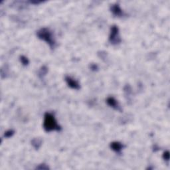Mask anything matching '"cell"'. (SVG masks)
Returning a JSON list of instances; mask_svg holds the SVG:
<instances>
[{
	"mask_svg": "<svg viewBox=\"0 0 170 170\" xmlns=\"http://www.w3.org/2000/svg\"><path fill=\"white\" fill-rule=\"evenodd\" d=\"M43 128L47 132L52 131H61V127L58 124L55 116L49 113L45 114Z\"/></svg>",
	"mask_w": 170,
	"mask_h": 170,
	"instance_id": "1",
	"label": "cell"
},
{
	"mask_svg": "<svg viewBox=\"0 0 170 170\" xmlns=\"http://www.w3.org/2000/svg\"><path fill=\"white\" fill-rule=\"evenodd\" d=\"M37 35L39 39L41 40L45 41L51 49L55 48L56 47V41L53 32L48 28H42L39 29L37 33Z\"/></svg>",
	"mask_w": 170,
	"mask_h": 170,
	"instance_id": "2",
	"label": "cell"
},
{
	"mask_svg": "<svg viewBox=\"0 0 170 170\" xmlns=\"http://www.w3.org/2000/svg\"><path fill=\"white\" fill-rule=\"evenodd\" d=\"M109 41L114 45H118L121 42V39L119 33V29L116 25H113L110 29Z\"/></svg>",
	"mask_w": 170,
	"mask_h": 170,
	"instance_id": "3",
	"label": "cell"
},
{
	"mask_svg": "<svg viewBox=\"0 0 170 170\" xmlns=\"http://www.w3.org/2000/svg\"><path fill=\"white\" fill-rule=\"evenodd\" d=\"M65 81H66L67 85L69 86L70 88L78 90L80 89V85L77 81H76L75 79L71 78V77H65Z\"/></svg>",
	"mask_w": 170,
	"mask_h": 170,
	"instance_id": "4",
	"label": "cell"
},
{
	"mask_svg": "<svg viewBox=\"0 0 170 170\" xmlns=\"http://www.w3.org/2000/svg\"><path fill=\"white\" fill-rule=\"evenodd\" d=\"M106 103L109 105L110 107L113 108L114 109L118 110V111H121V108L119 105L118 102H117V100H116L113 97H108L107 100H106Z\"/></svg>",
	"mask_w": 170,
	"mask_h": 170,
	"instance_id": "5",
	"label": "cell"
},
{
	"mask_svg": "<svg viewBox=\"0 0 170 170\" xmlns=\"http://www.w3.org/2000/svg\"><path fill=\"white\" fill-rule=\"evenodd\" d=\"M110 10L112 13H113V15L117 17H122L124 15V13H123L122 10L121 9L120 5L118 4H114L111 6Z\"/></svg>",
	"mask_w": 170,
	"mask_h": 170,
	"instance_id": "6",
	"label": "cell"
},
{
	"mask_svg": "<svg viewBox=\"0 0 170 170\" xmlns=\"http://www.w3.org/2000/svg\"><path fill=\"white\" fill-rule=\"evenodd\" d=\"M124 147V146L122 144H121L120 142H113L110 144L111 149L118 154L121 153V151L122 150L123 147Z\"/></svg>",
	"mask_w": 170,
	"mask_h": 170,
	"instance_id": "7",
	"label": "cell"
},
{
	"mask_svg": "<svg viewBox=\"0 0 170 170\" xmlns=\"http://www.w3.org/2000/svg\"><path fill=\"white\" fill-rule=\"evenodd\" d=\"M41 140L39 139H34L32 141V145L34 146L35 149H39L40 146H41Z\"/></svg>",
	"mask_w": 170,
	"mask_h": 170,
	"instance_id": "8",
	"label": "cell"
},
{
	"mask_svg": "<svg viewBox=\"0 0 170 170\" xmlns=\"http://www.w3.org/2000/svg\"><path fill=\"white\" fill-rule=\"evenodd\" d=\"M20 61L21 63H22L23 65H25V66H27V65H28L29 63V61L27 58L25 56H21Z\"/></svg>",
	"mask_w": 170,
	"mask_h": 170,
	"instance_id": "9",
	"label": "cell"
},
{
	"mask_svg": "<svg viewBox=\"0 0 170 170\" xmlns=\"http://www.w3.org/2000/svg\"><path fill=\"white\" fill-rule=\"evenodd\" d=\"M14 133H15V132L13 130H9L5 133V137H6V138H10V137H12L14 134Z\"/></svg>",
	"mask_w": 170,
	"mask_h": 170,
	"instance_id": "10",
	"label": "cell"
},
{
	"mask_svg": "<svg viewBox=\"0 0 170 170\" xmlns=\"http://www.w3.org/2000/svg\"><path fill=\"white\" fill-rule=\"evenodd\" d=\"M169 154L168 151H165V152L163 154V158H164V160L168 161L169 160Z\"/></svg>",
	"mask_w": 170,
	"mask_h": 170,
	"instance_id": "11",
	"label": "cell"
},
{
	"mask_svg": "<svg viewBox=\"0 0 170 170\" xmlns=\"http://www.w3.org/2000/svg\"><path fill=\"white\" fill-rule=\"evenodd\" d=\"M41 167H40V166H39V167H37V169H49V168L47 167V166L46 165H45V164H43V165L42 166V164L41 165H40Z\"/></svg>",
	"mask_w": 170,
	"mask_h": 170,
	"instance_id": "12",
	"label": "cell"
},
{
	"mask_svg": "<svg viewBox=\"0 0 170 170\" xmlns=\"http://www.w3.org/2000/svg\"><path fill=\"white\" fill-rule=\"evenodd\" d=\"M96 68H98V67H97L96 64H92L91 65V69L92 70H95Z\"/></svg>",
	"mask_w": 170,
	"mask_h": 170,
	"instance_id": "13",
	"label": "cell"
}]
</instances>
